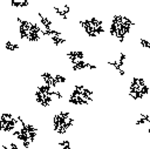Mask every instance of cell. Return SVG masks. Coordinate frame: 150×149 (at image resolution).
I'll return each mask as SVG.
<instances>
[{"instance_id":"cell-1","label":"cell","mask_w":150,"mask_h":149,"mask_svg":"<svg viewBox=\"0 0 150 149\" xmlns=\"http://www.w3.org/2000/svg\"><path fill=\"white\" fill-rule=\"evenodd\" d=\"M18 118L20 126L11 135L16 142L21 144L23 149H29L38 137V128L33 123L25 121V118L21 115H18Z\"/></svg>"},{"instance_id":"cell-2","label":"cell","mask_w":150,"mask_h":149,"mask_svg":"<svg viewBox=\"0 0 150 149\" xmlns=\"http://www.w3.org/2000/svg\"><path fill=\"white\" fill-rule=\"evenodd\" d=\"M134 26L135 22L130 18L122 14H115L112 15L111 22L109 25V34L120 43H123L127 36L130 34V31Z\"/></svg>"},{"instance_id":"cell-3","label":"cell","mask_w":150,"mask_h":149,"mask_svg":"<svg viewBox=\"0 0 150 149\" xmlns=\"http://www.w3.org/2000/svg\"><path fill=\"white\" fill-rule=\"evenodd\" d=\"M34 97L39 106H41L42 108H49L54 101L64 99V93H62L57 88H52L45 83H40L36 86Z\"/></svg>"},{"instance_id":"cell-4","label":"cell","mask_w":150,"mask_h":149,"mask_svg":"<svg viewBox=\"0 0 150 149\" xmlns=\"http://www.w3.org/2000/svg\"><path fill=\"white\" fill-rule=\"evenodd\" d=\"M18 31H19V36L21 40L27 41L29 43H35L41 40L42 35V27L30 20L27 19H21L18 18Z\"/></svg>"},{"instance_id":"cell-5","label":"cell","mask_w":150,"mask_h":149,"mask_svg":"<svg viewBox=\"0 0 150 149\" xmlns=\"http://www.w3.org/2000/svg\"><path fill=\"white\" fill-rule=\"evenodd\" d=\"M75 117L69 110H60L53 115L52 118V128L55 134L59 136H64L70 128L74 127Z\"/></svg>"},{"instance_id":"cell-6","label":"cell","mask_w":150,"mask_h":149,"mask_svg":"<svg viewBox=\"0 0 150 149\" xmlns=\"http://www.w3.org/2000/svg\"><path fill=\"white\" fill-rule=\"evenodd\" d=\"M68 102L74 106H88L94 101V92L82 83H76L68 93Z\"/></svg>"},{"instance_id":"cell-7","label":"cell","mask_w":150,"mask_h":149,"mask_svg":"<svg viewBox=\"0 0 150 149\" xmlns=\"http://www.w3.org/2000/svg\"><path fill=\"white\" fill-rule=\"evenodd\" d=\"M129 96L134 101H141L149 95V86L146 81L141 76H132L129 82Z\"/></svg>"},{"instance_id":"cell-8","label":"cell","mask_w":150,"mask_h":149,"mask_svg":"<svg viewBox=\"0 0 150 149\" xmlns=\"http://www.w3.org/2000/svg\"><path fill=\"white\" fill-rule=\"evenodd\" d=\"M80 27L84 31V33L89 38H97L102 34H104V27H103V20L96 16L81 19L79 21Z\"/></svg>"},{"instance_id":"cell-9","label":"cell","mask_w":150,"mask_h":149,"mask_svg":"<svg viewBox=\"0 0 150 149\" xmlns=\"http://www.w3.org/2000/svg\"><path fill=\"white\" fill-rule=\"evenodd\" d=\"M0 124H1V131L5 134H12L19 126V118L18 116L13 115L9 111H2L0 115Z\"/></svg>"},{"instance_id":"cell-10","label":"cell","mask_w":150,"mask_h":149,"mask_svg":"<svg viewBox=\"0 0 150 149\" xmlns=\"http://www.w3.org/2000/svg\"><path fill=\"white\" fill-rule=\"evenodd\" d=\"M125 61H127V54L125 53H120L116 59L108 60L107 61V65H109L110 67H112L120 75H124L125 74V70H124Z\"/></svg>"},{"instance_id":"cell-11","label":"cell","mask_w":150,"mask_h":149,"mask_svg":"<svg viewBox=\"0 0 150 149\" xmlns=\"http://www.w3.org/2000/svg\"><path fill=\"white\" fill-rule=\"evenodd\" d=\"M71 65V70L74 72H82V70H95L98 68L97 65L95 63H90V62H87L86 60H79L74 63H70Z\"/></svg>"},{"instance_id":"cell-12","label":"cell","mask_w":150,"mask_h":149,"mask_svg":"<svg viewBox=\"0 0 150 149\" xmlns=\"http://www.w3.org/2000/svg\"><path fill=\"white\" fill-rule=\"evenodd\" d=\"M134 124H135V127L144 128L146 134L150 135V113H141Z\"/></svg>"},{"instance_id":"cell-13","label":"cell","mask_w":150,"mask_h":149,"mask_svg":"<svg viewBox=\"0 0 150 149\" xmlns=\"http://www.w3.org/2000/svg\"><path fill=\"white\" fill-rule=\"evenodd\" d=\"M40 77H41V83H45V84H47L52 88H57L59 87V83L55 79V74L49 73V72H45L40 75Z\"/></svg>"},{"instance_id":"cell-14","label":"cell","mask_w":150,"mask_h":149,"mask_svg":"<svg viewBox=\"0 0 150 149\" xmlns=\"http://www.w3.org/2000/svg\"><path fill=\"white\" fill-rule=\"evenodd\" d=\"M66 57L70 63H74L79 60H84V53L80 49H71L66 53Z\"/></svg>"},{"instance_id":"cell-15","label":"cell","mask_w":150,"mask_h":149,"mask_svg":"<svg viewBox=\"0 0 150 149\" xmlns=\"http://www.w3.org/2000/svg\"><path fill=\"white\" fill-rule=\"evenodd\" d=\"M38 16H39V22H40L42 29H45V31H52V29H54V27H53L54 23H53V21L48 16L43 15L41 12L38 13Z\"/></svg>"},{"instance_id":"cell-16","label":"cell","mask_w":150,"mask_h":149,"mask_svg":"<svg viewBox=\"0 0 150 149\" xmlns=\"http://www.w3.org/2000/svg\"><path fill=\"white\" fill-rule=\"evenodd\" d=\"M70 11H71V8H70V6L69 5H63V6H61V7H54V12H55V14L59 16V18H61V19H68V15H69V13H70Z\"/></svg>"},{"instance_id":"cell-17","label":"cell","mask_w":150,"mask_h":149,"mask_svg":"<svg viewBox=\"0 0 150 149\" xmlns=\"http://www.w3.org/2000/svg\"><path fill=\"white\" fill-rule=\"evenodd\" d=\"M56 145L59 149H74L73 148V142L68 138H60L56 141Z\"/></svg>"},{"instance_id":"cell-18","label":"cell","mask_w":150,"mask_h":149,"mask_svg":"<svg viewBox=\"0 0 150 149\" xmlns=\"http://www.w3.org/2000/svg\"><path fill=\"white\" fill-rule=\"evenodd\" d=\"M49 40H50V42H52L54 46H56V47L62 46V45H64V43L67 42L66 38H63V36H56V35L50 36V38H49Z\"/></svg>"},{"instance_id":"cell-19","label":"cell","mask_w":150,"mask_h":149,"mask_svg":"<svg viewBox=\"0 0 150 149\" xmlns=\"http://www.w3.org/2000/svg\"><path fill=\"white\" fill-rule=\"evenodd\" d=\"M28 2H25L22 0H11V7L12 8H27Z\"/></svg>"},{"instance_id":"cell-20","label":"cell","mask_w":150,"mask_h":149,"mask_svg":"<svg viewBox=\"0 0 150 149\" xmlns=\"http://www.w3.org/2000/svg\"><path fill=\"white\" fill-rule=\"evenodd\" d=\"M5 48H6L7 50H9V52H16V50H19L20 46H19L18 43H15V42L8 40V41L5 42Z\"/></svg>"},{"instance_id":"cell-21","label":"cell","mask_w":150,"mask_h":149,"mask_svg":"<svg viewBox=\"0 0 150 149\" xmlns=\"http://www.w3.org/2000/svg\"><path fill=\"white\" fill-rule=\"evenodd\" d=\"M0 149H20V147H19L18 142L11 141V142H8V143H1Z\"/></svg>"},{"instance_id":"cell-22","label":"cell","mask_w":150,"mask_h":149,"mask_svg":"<svg viewBox=\"0 0 150 149\" xmlns=\"http://www.w3.org/2000/svg\"><path fill=\"white\" fill-rule=\"evenodd\" d=\"M138 43H139V46L142 48H144V49H146V50L150 52V41L149 40H146L144 38H139L138 39Z\"/></svg>"},{"instance_id":"cell-23","label":"cell","mask_w":150,"mask_h":149,"mask_svg":"<svg viewBox=\"0 0 150 149\" xmlns=\"http://www.w3.org/2000/svg\"><path fill=\"white\" fill-rule=\"evenodd\" d=\"M22 1H25V2H28V4H29V0H22Z\"/></svg>"}]
</instances>
